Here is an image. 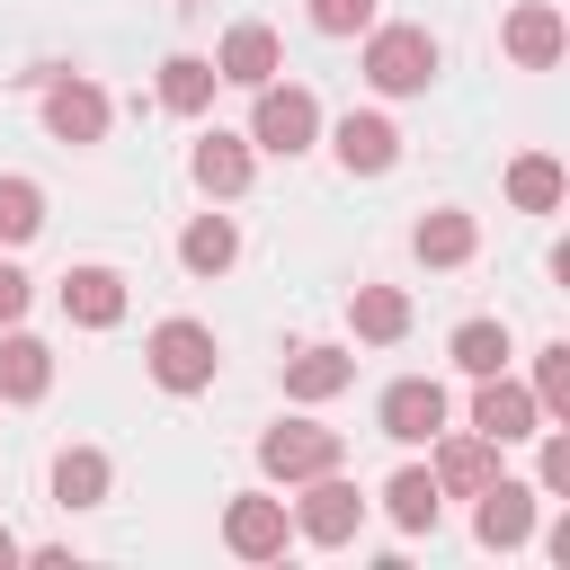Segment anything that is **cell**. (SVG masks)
I'll use <instances>...</instances> for the list:
<instances>
[{
  "mask_svg": "<svg viewBox=\"0 0 570 570\" xmlns=\"http://www.w3.org/2000/svg\"><path fill=\"white\" fill-rule=\"evenodd\" d=\"M561 196H570V178H561L552 151H517V160H508V205H517V214H552Z\"/></svg>",
  "mask_w": 570,
  "mask_h": 570,
  "instance_id": "22",
  "label": "cell"
},
{
  "mask_svg": "<svg viewBox=\"0 0 570 570\" xmlns=\"http://www.w3.org/2000/svg\"><path fill=\"white\" fill-rule=\"evenodd\" d=\"M347 383H356V356L347 347H294L285 356V392L294 401H338Z\"/></svg>",
  "mask_w": 570,
  "mask_h": 570,
  "instance_id": "18",
  "label": "cell"
},
{
  "mask_svg": "<svg viewBox=\"0 0 570 570\" xmlns=\"http://www.w3.org/2000/svg\"><path fill=\"white\" fill-rule=\"evenodd\" d=\"M312 27L321 36H365L374 27V0H312Z\"/></svg>",
  "mask_w": 570,
  "mask_h": 570,
  "instance_id": "29",
  "label": "cell"
},
{
  "mask_svg": "<svg viewBox=\"0 0 570 570\" xmlns=\"http://www.w3.org/2000/svg\"><path fill=\"white\" fill-rule=\"evenodd\" d=\"M27 294H36V285H27V276H18V267H9V258H0V330H9V321H18V312H27Z\"/></svg>",
  "mask_w": 570,
  "mask_h": 570,
  "instance_id": "31",
  "label": "cell"
},
{
  "mask_svg": "<svg viewBox=\"0 0 570 570\" xmlns=\"http://www.w3.org/2000/svg\"><path fill=\"white\" fill-rule=\"evenodd\" d=\"M142 365H151V383L160 392H205L214 383V365H223V347H214V330L205 321H160L151 338H142Z\"/></svg>",
  "mask_w": 570,
  "mask_h": 570,
  "instance_id": "2",
  "label": "cell"
},
{
  "mask_svg": "<svg viewBox=\"0 0 570 570\" xmlns=\"http://www.w3.org/2000/svg\"><path fill=\"white\" fill-rule=\"evenodd\" d=\"M445 356L481 383V374H508V356H517V347H508V321H463V330L445 338Z\"/></svg>",
  "mask_w": 570,
  "mask_h": 570,
  "instance_id": "26",
  "label": "cell"
},
{
  "mask_svg": "<svg viewBox=\"0 0 570 570\" xmlns=\"http://www.w3.org/2000/svg\"><path fill=\"white\" fill-rule=\"evenodd\" d=\"M410 249H419L428 267H463V258L481 249V223H472V214H454V205H436V214H419Z\"/></svg>",
  "mask_w": 570,
  "mask_h": 570,
  "instance_id": "19",
  "label": "cell"
},
{
  "mask_svg": "<svg viewBox=\"0 0 570 570\" xmlns=\"http://www.w3.org/2000/svg\"><path fill=\"white\" fill-rule=\"evenodd\" d=\"M178 258H187V276H223V267L240 258V232H232V214H196V223L178 232Z\"/></svg>",
  "mask_w": 570,
  "mask_h": 570,
  "instance_id": "25",
  "label": "cell"
},
{
  "mask_svg": "<svg viewBox=\"0 0 570 570\" xmlns=\"http://www.w3.org/2000/svg\"><path fill=\"white\" fill-rule=\"evenodd\" d=\"M525 392H534V410H543V419H561V428H570V338L534 347V383H525Z\"/></svg>",
  "mask_w": 570,
  "mask_h": 570,
  "instance_id": "27",
  "label": "cell"
},
{
  "mask_svg": "<svg viewBox=\"0 0 570 570\" xmlns=\"http://www.w3.org/2000/svg\"><path fill=\"white\" fill-rule=\"evenodd\" d=\"M330 151H338V169H347V178H383V169L401 160V134H392V116H338Z\"/></svg>",
  "mask_w": 570,
  "mask_h": 570,
  "instance_id": "14",
  "label": "cell"
},
{
  "mask_svg": "<svg viewBox=\"0 0 570 570\" xmlns=\"http://www.w3.org/2000/svg\"><path fill=\"white\" fill-rule=\"evenodd\" d=\"M472 428H481L490 445H517V436H534V428H543V410H534V392H525V383L481 374V392H472Z\"/></svg>",
  "mask_w": 570,
  "mask_h": 570,
  "instance_id": "12",
  "label": "cell"
},
{
  "mask_svg": "<svg viewBox=\"0 0 570 570\" xmlns=\"http://www.w3.org/2000/svg\"><path fill=\"white\" fill-rule=\"evenodd\" d=\"M534 472H543V490H570V436H561V428L543 436V463H534Z\"/></svg>",
  "mask_w": 570,
  "mask_h": 570,
  "instance_id": "30",
  "label": "cell"
},
{
  "mask_svg": "<svg viewBox=\"0 0 570 570\" xmlns=\"http://www.w3.org/2000/svg\"><path fill=\"white\" fill-rule=\"evenodd\" d=\"M214 71L223 80H240V89H258V80H276L285 71V45H276V27H258V18H240L223 45H214Z\"/></svg>",
  "mask_w": 570,
  "mask_h": 570,
  "instance_id": "13",
  "label": "cell"
},
{
  "mask_svg": "<svg viewBox=\"0 0 570 570\" xmlns=\"http://www.w3.org/2000/svg\"><path fill=\"white\" fill-rule=\"evenodd\" d=\"M383 508H392V525H401V534H428V525H436V508H445V490H436V472H428V463H401V472L383 481Z\"/></svg>",
  "mask_w": 570,
  "mask_h": 570,
  "instance_id": "20",
  "label": "cell"
},
{
  "mask_svg": "<svg viewBox=\"0 0 570 570\" xmlns=\"http://www.w3.org/2000/svg\"><path fill=\"white\" fill-rule=\"evenodd\" d=\"M374 428H383L392 445H428V436L445 428V383H428V374H401V383L374 401Z\"/></svg>",
  "mask_w": 570,
  "mask_h": 570,
  "instance_id": "8",
  "label": "cell"
},
{
  "mask_svg": "<svg viewBox=\"0 0 570 570\" xmlns=\"http://www.w3.org/2000/svg\"><path fill=\"white\" fill-rule=\"evenodd\" d=\"M0 561H18V534H9V525H0Z\"/></svg>",
  "mask_w": 570,
  "mask_h": 570,
  "instance_id": "32",
  "label": "cell"
},
{
  "mask_svg": "<svg viewBox=\"0 0 570 570\" xmlns=\"http://www.w3.org/2000/svg\"><path fill=\"white\" fill-rule=\"evenodd\" d=\"M330 463H347V436H338V428L276 419V428L258 436V472H267V481H312V472H330Z\"/></svg>",
  "mask_w": 570,
  "mask_h": 570,
  "instance_id": "5",
  "label": "cell"
},
{
  "mask_svg": "<svg viewBox=\"0 0 570 570\" xmlns=\"http://www.w3.org/2000/svg\"><path fill=\"white\" fill-rule=\"evenodd\" d=\"M249 98H258V107H249V151H276V160L312 151V134H321V98H312L303 80H258Z\"/></svg>",
  "mask_w": 570,
  "mask_h": 570,
  "instance_id": "1",
  "label": "cell"
},
{
  "mask_svg": "<svg viewBox=\"0 0 570 570\" xmlns=\"http://www.w3.org/2000/svg\"><path fill=\"white\" fill-rule=\"evenodd\" d=\"M223 543H232L240 561H276V552L294 543L285 499H267V490H232V508H223Z\"/></svg>",
  "mask_w": 570,
  "mask_h": 570,
  "instance_id": "7",
  "label": "cell"
},
{
  "mask_svg": "<svg viewBox=\"0 0 570 570\" xmlns=\"http://www.w3.org/2000/svg\"><path fill=\"white\" fill-rule=\"evenodd\" d=\"M36 98L53 142H107V89L89 71H36Z\"/></svg>",
  "mask_w": 570,
  "mask_h": 570,
  "instance_id": "4",
  "label": "cell"
},
{
  "mask_svg": "<svg viewBox=\"0 0 570 570\" xmlns=\"http://www.w3.org/2000/svg\"><path fill=\"white\" fill-rule=\"evenodd\" d=\"M187 178H196L205 196H240V187H249V134H205V142L187 151Z\"/></svg>",
  "mask_w": 570,
  "mask_h": 570,
  "instance_id": "17",
  "label": "cell"
},
{
  "mask_svg": "<svg viewBox=\"0 0 570 570\" xmlns=\"http://www.w3.org/2000/svg\"><path fill=\"white\" fill-rule=\"evenodd\" d=\"M36 232H45V187L36 178H0V249H18Z\"/></svg>",
  "mask_w": 570,
  "mask_h": 570,
  "instance_id": "28",
  "label": "cell"
},
{
  "mask_svg": "<svg viewBox=\"0 0 570 570\" xmlns=\"http://www.w3.org/2000/svg\"><path fill=\"white\" fill-rule=\"evenodd\" d=\"M499 45H508V62H517V71H552V62H561V45H570V18H561L552 0H517V9H508V27H499Z\"/></svg>",
  "mask_w": 570,
  "mask_h": 570,
  "instance_id": "9",
  "label": "cell"
},
{
  "mask_svg": "<svg viewBox=\"0 0 570 570\" xmlns=\"http://www.w3.org/2000/svg\"><path fill=\"white\" fill-rule=\"evenodd\" d=\"M472 534L490 543V552H517L525 534H534V481H490V490H472Z\"/></svg>",
  "mask_w": 570,
  "mask_h": 570,
  "instance_id": "10",
  "label": "cell"
},
{
  "mask_svg": "<svg viewBox=\"0 0 570 570\" xmlns=\"http://www.w3.org/2000/svg\"><path fill=\"white\" fill-rule=\"evenodd\" d=\"M428 445H436V463H428V472H436V490H445V499H472V490H490V481H499V445H490L481 428H463V436H445V428H436Z\"/></svg>",
  "mask_w": 570,
  "mask_h": 570,
  "instance_id": "11",
  "label": "cell"
},
{
  "mask_svg": "<svg viewBox=\"0 0 570 570\" xmlns=\"http://www.w3.org/2000/svg\"><path fill=\"white\" fill-rule=\"evenodd\" d=\"M347 321H356V338L392 347V338H410V294L401 285H356L347 294Z\"/></svg>",
  "mask_w": 570,
  "mask_h": 570,
  "instance_id": "23",
  "label": "cell"
},
{
  "mask_svg": "<svg viewBox=\"0 0 570 570\" xmlns=\"http://www.w3.org/2000/svg\"><path fill=\"white\" fill-rule=\"evenodd\" d=\"M45 392H53V347L9 321V338H0V401H45Z\"/></svg>",
  "mask_w": 570,
  "mask_h": 570,
  "instance_id": "16",
  "label": "cell"
},
{
  "mask_svg": "<svg viewBox=\"0 0 570 570\" xmlns=\"http://www.w3.org/2000/svg\"><path fill=\"white\" fill-rule=\"evenodd\" d=\"M356 525H365V499H356V481L330 463V472H312L303 481V508H294V534L303 543H321V552H338V543H356Z\"/></svg>",
  "mask_w": 570,
  "mask_h": 570,
  "instance_id": "6",
  "label": "cell"
},
{
  "mask_svg": "<svg viewBox=\"0 0 570 570\" xmlns=\"http://www.w3.org/2000/svg\"><path fill=\"white\" fill-rule=\"evenodd\" d=\"M365 80L383 98H419L436 80V36L428 27H365Z\"/></svg>",
  "mask_w": 570,
  "mask_h": 570,
  "instance_id": "3",
  "label": "cell"
},
{
  "mask_svg": "<svg viewBox=\"0 0 570 570\" xmlns=\"http://www.w3.org/2000/svg\"><path fill=\"white\" fill-rule=\"evenodd\" d=\"M107 481H116V472H107L98 445H62V454H53V508H98Z\"/></svg>",
  "mask_w": 570,
  "mask_h": 570,
  "instance_id": "24",
  "label": "cell"
},
{
  "mask_svg": "<svg viewBox=\"0 0 570 570\" xmlns=\"http://www.w3.org/2000/svg\"><path fill=\"white\" fill-rule=\"evenodd\" d=\"M214 89H223V71H214L205 53H169V62H160V107H169V116H205Z\"/></svg>",
  "mask_w": 570,
  "mask_h": 570,
  "instance_id": "21",
  "label": "cell"
},
{
  "mask_svg": "<svg viewBox=\"0 0 570 570\" xmlns=\"http://www.w3.org/2000/svg\"><path fill=\"white\" fill-rule=\"evenodd\" d=\"M62 312H71L80 330H116V321H125V276H116V267H71V276H62Z\"/></svg>",
  "mask_w": 570,
  "mask_h": 570,
  "instance_id": "15",
  "label": "cell"
}]
</instances>
